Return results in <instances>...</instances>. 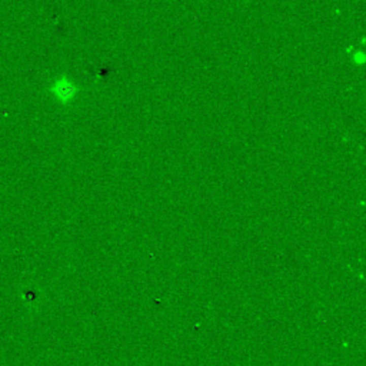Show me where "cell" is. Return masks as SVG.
Here are the masks:
<instances>
[{"instance_id":"obj_1","label":"cell","mask_w":366,"mask_h":366,"mask_svg":"<svg viewBox=\"0 0 366 366\" xmlns=\"http://www.w3.org/2000/svg\"><path fill=\"white\" fill-rule=\"evenodd\" d=\"M53 90H55L56 96L59 99H68L73 93V87L66 80H59L55 85V87H53Z\"/></svg>"}]
</instances>
